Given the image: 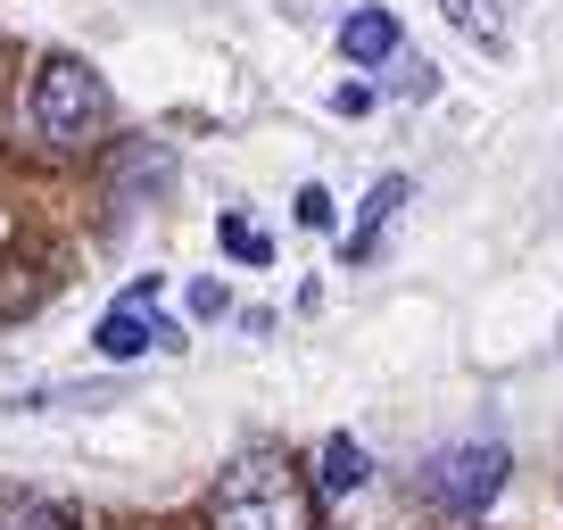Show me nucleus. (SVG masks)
I'll list each match as a JSON object with an SVG mask.
<instances>
[{"mask_svg":"<svg viewBox=\"0 0 563 530\" xmlns=\"http://www.w3.org/2000/svg\"><path fill=\"white\" fill-rule=\"evenodd\" d=\"M389 91H398V100H431V91H440V75H431V58H398V75H389Z\"/></svg>","mask_w":563,"mask_h":530,"instance_id":"obj_9","label":"nucleus"},{"mask_svg":"<svg viewBox=\"0 0 563 530\" xmlns=\"http://www.w3.org/2000/svg\"><path fill=\"white\" fill-rule=\"evenodd\" d=\"M514 456L497 440H464V448H440V456L422 464V506L431 514H456V522H481L506 489Z\"/></svg>","mask_w":563,"mask_h":530,"instance_id":"obj_3","label":"nucleus"},{"mask_svg":"<svg viewBox=\"0 0 563 530\" xmlns=\"http://www.w3.org/2000/svg\"><path fill=\"white\" fill-rule=\"evenodd\" d=\"M224 249H232L241 265H265V257H274V249H265V232H257V224H241V216H224Z\"/></svg>","mask_w":563,"mask_h":530,"instance_id":"obj_10","label":"nucleus"},{"mask_svg":"<svg viewBox=\"0 0 563 530\" xmlns=\"http://www.w3.org/2000/svg\"><path fill=\"white\" fill-rule=\"evenodd\" d=\"M316 481H323L332 497H356V489L373 481V456L349 440V431H332V440H323V456H316Z\"/></svg>","mask_w":563,"mask_h":530,"instance_id":"obj_7","label":"nucleus"},{"mask_svg":"<svg viewBox=\"0 0 563 530\" xmlns=\"http://www.w3.org/2000/svg\"><path fill=\"white\" fill-rule=\"evenodd\" d=\"M91 349H100L108 365H124V356H175V349H183V323L158 316V274H150V283H133L117 307H108L100 332H91Z\"/></svg>","mask_w":563,"mask_h":530,"instance_id":"obj_4","label":"nucleus"},{"mask_svg":"<svg viewBox=\"0 0 563 530\" xmlns=\"http://www.w3.org/2000/svg\"><path fill=\"white\" fill-rule=\"evenodd\" d=\"M208 522L216 530H307L316 522V497H307L299 464L282 448H241L208 489Z\"/></svg>","mask_w":563,"mask_h":530,"instance_id":"obj_1","label":"nucleus"},{"mask_svg":"<svg viewBox=\"0 0 563 530\" xmlns=\"http://www.w3.org/2000/svg\"><path fill=\"white\" fill-rule=\"evenodd\" d=\"M340 51H349L356 67L398 58V18H389V9H349V18H340Z\"/></svg>","mask_w":563,"mask_h":530,"instance_id":"obj_6","label":"nucleus"},{"mask_svg":"<svg viewBox=\"0 0 563 530\" xmlns=\"http://www.w3.org/2000/svg\"><path fill=\"white\" fill-rule=\"evenodd\" d=\"M0 530H75V506L42 489H0Z\"/></svg>","mask_w":563,"mask_h":530,"instance_id":"obj_8","label":"nucleus"},{"mask_svg":"<svg viewBox=\"0 0 563 530\" xmlns=\"http://www.w3.org/2000/svg\"><path fill=\"white\" fill-rule=\"evenodd\" d=\"M34 133L51 150H91L108 133V117H117V100H108L100 67H84V58H51V67L34 75Z\"/></svg>","mask_w":563,"mask_h":530,"instance_id":"obj_2","label":"nucleus"},{"mask_svg":"<svg viewBox=\"0 0 563 530\" xmlns=\"http://www.w3.org/2000/svg\"><path fill=\"white\" fill-rule=\"evenodd\" d=\"M398 208H406V175H382V183H373V199L356 208V232L340 241V249H349V265H365L373 249H382V232H389V216H398Z\"/></svg>","mask_w":563,"mask_h":530,"instance_id":"obj_5","label":"nucleus"},{"mask_svg":"<svg viewBox=\"0 0 563 530\" xmlns=\"http://www.w3.org/2000/svg\"><path fill=\"white\" fill-rule=\"evenodd\" d=\"M299 224H307V232H332V199H323L316 183H307V191H299Z\"/></svg>","mask_w":563,"mask_h":530,"instance_id":"obj_11","label":"nucleus"},{"mask_svg":"<svg viewBox=\"0 0 563 530\" xmlns=\"http://www.w3.org/2000/svg\"><path fill=\"white\" fill-rule=\"evenodd\" d=\"M191 316H224V283H191Z\"/></svg>","mask_w":563,"mask_h":530,"instance_id":"obj_13","label":"nucleus"},{"mask_svg":"<svg viewBox=\"0 0 563 530\" xmlns=\"http://www.w3.org/2000/svg\"><path fill=\"white\" fill-rule=\"evenodd\" d=\"M332 108H340V117H365L373 91H365V84H340V91H332Z\"/></svg>","mask_w":563,"mask_h":530,"instance_id":"obj_12","label":"nucleus"}]
</instances>
